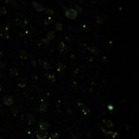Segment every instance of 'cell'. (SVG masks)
Wrapping results in <instances>:
<instances>
[{
	"instance_id": "1",
	"label": "cell",
	"mask_w": 139,
	"mask_h": 139,
	"mask_svg": "<svg viewBox=\"0 0 139 139\" xmlns=\"http://www.w3.org/2000/svg\"><path fill=\"white\" fill-rule=\"evenodd\" d=\"M99 127H100L101 130L103 132L104 135L106 137V139H115L117 136H118V133L117 132L108 130L103 128L101 125H99Z\"/></svg>"
},
{
	"instance_id": "2",
	"label": "cell",
	"mask_w": 139,
	"mask_h": 139,
	"mask_svg": "<svg viewBox=\"0 0 139 139\" xmlns=\"http://www.w3.org/2000/svg\"><path fill=\"white\" fill-rule=\"evenodd\" d=\"M64 14L66 16V17H67L68 19H71V20H75L77 17V12H76L75 10H73L71 8H67L65 10Z\"/></svg>"
},
{
	"instance_id": "3",
	"label": "cell",
	"mask_w": 139,
	"mask_h": 139,
	"mask_svg": "<svg viewBox=\"0 0 139 139\" xmlns=\"http://www.w3.org/2000/svg\"><path fill=\"white\" fill-rule=\"evenodd\" d=\"M9 27H10V25L8 23H6L1 30V37L5 39H9V31H8Z\"/></svg>"
},
{
	"instance_id": "4",
	"label": "cell",
	"mask_w": 139,
	"mask_h": 139,
	"mask_svg": "<svg viewBox=\"0 0 139 139\" xmlns=\"http://www.w3.org/2000/svg\"><path fill=\"white\" fill-rule=\"evenodd\" d=\"M2 101H3V103H4V105H6L8 107H10V106H12L14 104V98L12 96L6 95V96H4V97H3Z\"/></svg>"
},
{
	"instance_id": "5",
	"label": "cell",
	"mask_w": 139,
	"mask_h": 139,
	"mask_svg": "<svg viewBox=\"0 0 139 139\" xmlns=\"http://www.w3.org/2000/svg\"><path fill=\"white\" fill-rule=\"evenodd\" d=\"M35 134L38 139H45L48 137V132L41 129H38L35 131Z\"/></svg>"
},
{
	"instance_id": "6",
	"label": "cell",
	"mask_w": 139,
	"mask_h": 139,
	"mask_svg": "<svg viewBox=\"0 0 139 139\" xmlns=\"http://www.w3.org/2000/svg\"><path fill=\"white\" fill-rule=\"evenodd\" d=\"M32 5L33 6V8H35V10L38 12H42L44 11V7L43 6H41V4H39L38 2L35 1H32Z\"/></svg>"
},
{
	"instance_id": "7",
	"label": "cell",
	"mask_w": 139,
	"mask_h": 139,
	"mask_svg": "<svg viewBox=\"0 0 139 139\" xmlns=\"http://www.w3.org/2000/svg\"><path fill=\"white\" fill-rule=\"evenodd\" d=\"M77 105L79 106V108L82 109V111H83V113L84 115H88V113H90V109H89L84 103L81 102H77Z\"/></svg>"
},
{
	"instance_id": "8",
	"label": "cell",
	"mask_w": 139,
	"mask_h": 139,
	"mask_svg": "<svg viewBox=\"0 0 139 139\" xmlns=\"http://www.w3.org/2000/svg\"><path fill=\"white\" fill-rule=\"evenodd\" d=\"M25 121L28 124L31 125V124H33L35 121V117L32 115V114H26L25 116Z\"/></svg>"
},
{
	"instance_id": "9",
	"label": "cell",
	"mask_w": 139,
	"mask_h": 139,
	"mask_svg": "<svg viewBox=\"0 0 139 139\" xmlns=\"http://www.w3.org/2000/svg\"><path fill=\"white\" fill-rule=\"evenodd\" d=\"M18 52H19L20 57L23 60L26 59V58H28V57H29V53L27 52L26 51H25V50H19Z\"/></svg>"
},
{
	"instance_id": "10",
	"label": "cell",
	"mask_w": 139,
	"mask_h": 139,
	"mask_svg": "<svg viewBox=\"0 0 139 139\" xmlns=\"http://www.w3.org/2000/svg\"><path fill=\"white\" fill-rule=\"evenodd\" d=\"M39 126L40 129L43 130H47L48 128H49V124L44 120L40 121L39 124Z\"/></svg>"
},
{
	"instance_id": "11",
	"label": "cell",
	"mask_w": 139,
	"mask_h": 139,
	"mask_svg": "<svg viewBox=\"0 0 139 139\" xmlns=\"http://www.w3.org/2000/svg\"><path fill=\"white\" fill-rule=\"evenodd\" d=\"M19 74V72L18 71V69L15 67L12 68L10 70V76L12 77V78H14L16 77H17Z\"/></svg>"
},
{
	"instance_id": "12",
	"label": "cell",
	"mask_w": 139,
	"mask_h": 139,
	"mask_svg": "<svg viewBox=\"0 0 139 139\" xmlns=\"http://www.w3.org/2000/svg\"><path fill=\"white\" fill-rule=\"evenodd\" d=\"M26 79L23 77H20L18 80V86L20 88H24L26 86Z\"/></svg>"
},
{
	"instance_id": "13",
	"label": "cell",
	"mask_w": 139,
	"mask_h": 139,
	"mask_svg": "<svg viewBox=\"0 0 139 139\" xmlns=\"http://www.w3.org/2000/svg\"><path fill=\"white\" fill-rule=\"evenodd\" d=\"M102 123L104 124L105 126H106L107 128H111L113 127V123L109 120H107V119H104L102 120Z\"/></svg>"
},
{
	"instance_id": "14",
	"label": "cell",
	"mask_w": 139,
	"mask_h": 139,
	"mask_svg": "<svg viewBox=\"0 0 139 139\" xmlns=\"http://www.w3.org/2000/svg\"><path fill=\"white\" fill-rule=\"evenodd\" d=\"M48 110V105L45 103H41L39 107V111L40 113H45Z\"/></svg>"
},
{
	"instance_id": "15",
	"label": "cell",
	"mask_w": 139,
	"mask_h": 139,
	"mask_svg": "<svg viewBox=\"0 0 139 139\" xmlns=\"http://www.w3.org/2000/svg\"><path fill=\"white\" fill-rule=\"evenodd\" d=\"M96 20L99 24H102L105 21V17L103 15H98L96 16Z\"/></svg>"
},
{
	"instance_id": "16",
	"label": "cell",
	"mask_w": 139,
	"mask_h": 139,
	"mask_svg": "<svg viewBox=\"0 0 139 139\" xmlns=\"http://www.w3.org/2000/svg\"><path fill=\"white\" fill-rule=\"evenodd\" d=\"M87 49L89 51H90L92 54H94V55H98V49H97L96 48L93 47V46H88V47H87Z\"/></svg>"
},
{
	"instance_id": "17",
	"label": "cell",
	"mask_w": 139,
	"mask_h": 139,
	"mask_svg": "<svg viewBox=\"0 0 139 139\" xmlns=\"http://www.w3.org/2000/svg\"><path fill=\"white\" fill-rule=\"evenodd\" d=\"M16 23L17 26H19V27H20V28H24V27L25 26V25H26L25 22L24 23L23 20L20 19H16Z\"/></svg>"
},
{
	"instance_id": "18",
	"label": "cell",
	"mask_w": 139,
	"mask_h": 139,
	"mask_svg": "<svg viewBox=\"0 0 139 139\" xmlns=\"http://www.w3.org/2000/svg\"><path fill=\"white\" fill-rule=\"evenodd\" d=\"M56 65H57V67H58V71H64V69H66V65H65L64 63H61V62H58V63H57Z\"/></svg>"
},
{
	"instance_id": "19",
	"label": "cell",
	"mask_w": 139,
	"mask_h": 139,
	"mask_svg": "<svg viewBox=\"0 0 139 139\" xmlns=\"http://www.w3.org/2000/svg\"><path fill=\"white\" fill-rule=\"evenodd\" d=\"M47 39H48V40H53V39H54V38H55V33L54 32V31H50L48 32V33H47Z\"/></svg>"
},
{
	"instance_id": "20",
	"label": "cell",
	"mask_w": 139,
	"mask_h": 139,
	"mask_svg": "<svg viewBox=\"0 0 139 139\" xmlns=\"http://www.w3.org/2000/svg\"><path fill=\"white\" fill-rule=\"evenodd\" d=\"M45 76L46 78H48L49 80L52 81V82H54V81L56 80V77L54 76V75H53V74L46 73H45Z\"/></svg>"
},
{
	"instance_id": "21",
	"label": "cell",
	"mask_w": 139,
	"mask_h": 139,
	"mask_svg": "<svg viewBox=\"0 0 139 139\" xmlns=\"http://www.w3.org/2000/svg\"><path fill=\"white\" fill-rule=\"evenodd\" d=\"M65 48H66V45H65L64 43H63V42H60V44H58V48L60 50V53L63 54L64 52Z\"/></svg>"
},
{
	"instance_id": "22",
	"label": "cell",
	"mask_w": 139,
	"mask_h": 139,
	"mask_svg": "<svg viewBox=\"0 0 139 139\" xmlns=\"http://www.w3.org/2000/svg\"><path fill=\"white\" fill-rule=\"evenodd\" d=\"M52 22H53V19H52L50 16L44 20V25H50V24L52 23Z\"/></svg>"
},
{
	"instance_id": "23",
	"label": "cell",
	"mask_w": 139,
	"mask_h": 139,
	"mask_svg": "<svg viewBox=\"0 0 139 139\" xmlns=\"http://www.w3.org/2000/svg\"><path fill=\"white\" fill-rule=\"evenodd\" d=\"M44 11H45V14H46L47 15L49 16H51L53 15V14H54V11H53L52 9H50V8H45V9H44Z\"/></svg>"
},
{
	"instance_id": "24",
	"label": "cell",
	"mask_w": 139,
	"mask_h": 139,
	"mask_svg": "<svg viewBox=\"0 0 139 139\" xmlns=\"http://www.w3.org/2000/svg\"><path fill=\"white\" fill-rule=\"evenodd\" d=\"M6 3L10 6H16V0H6Z\"/></svg>"
},
{
	"instance_id": "25",
	"label": "cell",
	"mask_w": 139,
	"mask_h": 139,
	"mask_svg": "<svg viewBox=\"0 0 139 139\" xmlns=\"http://www.w3.org/2000/svg\"><path fill=\"white\" fill-rule=\"evenodd\" d=\"M42 67L44 68L45 69H51V65L48 63H46V62H44V63L42 64Z\"/></svg>"
},
{
	"instance_id": "26",
	"label": "cell",
	"mask_w": 139,
	"mask_h": 139,
	"mask_svg": "<svg viewBox=\"0 0 139 139\" xmlns=\"http://www.w3.org/2000/svg\"><path fill=\"white\" fill-rule=\"evenodd\" d=\"M11 112L14 116H16L19 114V110L17 108H13L11 109Z\"/></svg>"
},
{
	"instance_id": "27",
	"label": "cell",
	"mask_w": 139,
	"mask_h": 139,
	"mask_svg": "<svg viewBox=\"0 0 139 139\" xmlns=\"http://www.w3.org/2000/svg\"><path fill=\"white\" fill-rule=\"evenodd\" d=\"M55 28H56V29L58 31H62L63 30V25L60 24V23H57V24H56V26H55Z\"/></svg>"
},
{
	"instance_id": "28",
	"label": "cell",
	"mask_w": 139,
	"mask_h": 139,
	"mask_svg": "<svg viewBox=\"0 0 139 139\" xmlns=\"http://www.w3.org/2000/svg\"><path fill=\"white\" fill-rule=\"evenodd\" d=\"M75 10H76L77 12H79V13H82L83 12L82 8L79 5H75Z\"/></svg>"
},
{
	"instance_id": "29",
	"label": "cell",
	"mask_w": 139,
	"mask_h": 139,
	"mask_svg": "<svg viewBox=\"0 0 139 139\" xmlns=\"http://www.w3.org/2000/svg\"><path fill=\"white\" fill-rule=\"evenodd\" d=\"M7 12L6 10L4 8H0V15L1 16H5Z\"/></svg>"
},
{
	"instance_id": "30",
	"label": "cell",
	"mask_w": 139,
	"mask_h": 139,
	"mask_svg": "<svg viewBox=\"0 0 139 139\" xmlns=\"http://www.w3.org/2000/svg\"><path fill=\"white\" fill-rule=\"evenodd\" d=\"M58 137V134L57 132H53L51 134V139H57Z\"/></svg>"
},
{
	"instance_id": "31",
	"label": "cell",
	"mask_w": 139,
	"mask_h": 139,
	"mask_svg": "<svg viewBox=\"0 0 139 139\" xmlns=\"http://www.w3.org/2000/svg\"><path fill=\"white\" fill-rule=\"evenodd\" d=\"M66 40L69 42H71L73 41V38L72 37L71 35H69V36H67L66 37Z\"/></svg>"
},
{
	"instance_id": "32",
	"label": "cell",
	"mask_w": 139,
	"mask_h": 139,
	"mask_svg": "<svg viewBox=\"0 0 139 139\" xmlns=\"http://www.w3.org/2000/svg\"><path fill=\"white\" fill-rule=\"evenodd\" d=\"M102 61L103 63H107L109 60H108V58H107V57H102Z\"/></svg>"
},
{
	"instance_id": "33",
	"label": "cell",
	"mask_w": 139,
	"mask_h": 139,
	"mask_svg": "<svg viewBox=\"0 0 139 139\" xmlns=\"http://www.w3.org/2000/svg\"><path fill=\"white\" fill-rule=\"evenodd\" d=\"M107 109L110 110V111H113V109H114V107L112 105H108L107 106Z\"/></svg>"
},
{
	"instance_id": "34",
	"label": "cell",
	"mask_w": 139,
	"mask_h": 139,
	"mask_svg": "<svg viewBox=\"0 0 139 139\" xmlns=\"http://www.w3.org/2000/svg\"><path fill=\"white\" fill-rule=\"evenodd\" d=\"M44 60H42V59H41V58H39V59H38V63L39 65H41V66H42V64H43V63H44Z\"/></svg>"
},
{
	"instance_id": "35",
	"label": "cell",
	"mask_w": 139,
	"mask_h": 139,
	"mask_svg": "<svg viewBox=\"0 0 139 139\" xmlns=\"http://www.w3.org/2000/svg\"><path fill=\"white\" fill-rule=\"evenodd\" d=\"M77 87H78V84H77V83L75 82H74L73 83V88L74 89H77Z\"/></svg>"
},
{
	"instance_id": "36",
	"label": "cell",
	"mask_w": 139,
	"mask_h": 139,
	"mask_svg": "<svg viewBox=\"0 0 139 139\" xmlns=\"http://www.w3.org/2000/svg\"><path fill=\"white\" fill-rule=\"evenodd\" d=\"M6 67V64L3 63V62H1L0 61V69H2V68Z\"/></svg>"
},
{
	"instance_id": "37",
	"label": "cell",
	"mask_w": 139,
	"mask_h": 139,
	"mask_svg": "<svg viewBox=\"0 0 139 139\" xmlns=\"http://www.w3.org/2000/svg\"><path fill=\"white\" fill-rule=\"evenodd\" d=\"M31 63H32V65H33V66L34 67H36V63H36V61H35V60H32V61H31Z\"/></svg>"
},
{
	"instance_id": "38",
	"label": "cell",
	"mask_w": 139,
	"mask_h": 139,
	"mask_svg": "<svg viewBox=\"0 0 139 139\" xmlns=\"http://www.w3.org/2000/svg\"><path fill=\"white\" fill-rule=\"evenodd\" d=\"M43 40H44V43H45V44H50V40H48V39H44Z\"/></svg>"
},
{
	"instance_id": "39",
	"label": "cell",
	"mask_w": 139,
	"mask_h": 139,
	"mask_svg": "<svg viewBox=\"0 0 139 139\" xmlns=\"http://www.w3.org/2000/svg\"><path fill=\"white\" fill-rule=\"evenodd\" d=\"M3 57H4V52H0V60H1V59H2V58H3Z\"/></svg>"
},
{
	"instance_id": "40",
	"label": "cell",
	"mask_w": 139,
	"mask_h": 139,
	"mask_svg": "<svg viewBox=\"0 0 139 139\" xmlns=\"http://www.w3.org/2000/svg\"><path fill=\"white\" fill-rule=\"evenodd\" d=\"M78 72H79V69H75V71H74V75H76L77 73H78Z\"/></svg>"
},
{
	"instance_id": "41",
	"label": "cell",
	"mask_w": 139,
	"mask_h": 139,
	"mask_svg": "<svg viewBox=\"0 0 139 139\" xmlns=\"http://www.w3.org/2000/svg\"><path fill=\"white\" fill-rule=\"evenodd\" d=\"M71 58H73V59H74V58H75V55L72 54L71 55Z\"/></svg>"
},
{
	"instance_id": "42",
	"label": "cell",
	"mask_w": 139,
	"mask_h": 139,
	"mask_svg": "<svg viewBox=\"0 0 139 139\" xmlns=\"http://www.w3.org/2000/svg\"><path fill=\"white\" fill-rule=\"evenodd\" d=\"M1 87L0 86V92H1Z\"/></svg>"
},
{
	"instance_id": "43",
	"label": "cell",
	"mask_w": 139,
	"mask_h": 139,
	"mask_svg": "<svg viewBox=\"0 0 139 139\" xmlns=\"http://www.w3.org/2000/svg\"><path fill=\"white\" fill-rule=\"evenodd\" d=\"M69 139H73L72 137H70V138H69Z\"/></svg>"
},
{
	"instance_id": "44",
	"label": "cell",
	"mask_w": 139,
	"mask_h": 139,
	"mask_svg": "<svg viewBox=\"0 0 139 139\" xmlns=\"http://www.w3.org/2000/svg\"><path fill=\"white\" fill-rule=\"evenodd\" d=\"M0 139H1V137H0Z\"/></svg>"
}]
</instances>
